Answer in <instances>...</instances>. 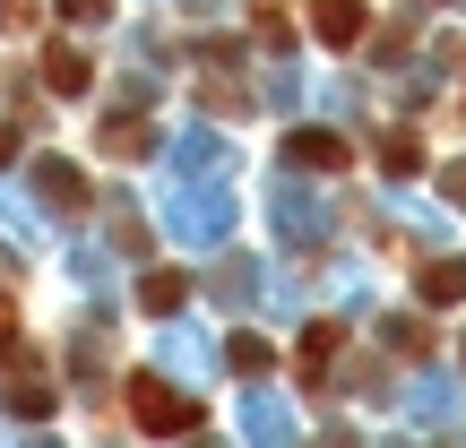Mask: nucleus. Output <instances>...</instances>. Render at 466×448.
<instances>
[{
	"label": "nucleus",
	"mask_w": 466,
	"mask_h": 448,
	"mask_svg": "<svg viewBox=\"0 0 466 448\" xmlns=\"http://www.w3.org/2000/svg\"><path fill=\"white\" fill-rule=\"evenodd\" d=\"M182 294H190V284L173 276V267H156V276L138 284V302H147V311H182Z\"/></svg>",
	"instance_id": "5"
},
{
	"label": "nucleus",
	"mask_w": 466,
	"mask_h": 448,
	"mask_svg": "<svg viewBox=\"0 0 466 448\" xmlns=\"http://www.w3.org/2000/svg\"><path fill=\"white\" fill-rule=\"evenodd\" d=\"M69 17H78V26H104V9H113V0H61Z\"/></svg>",
	"instance_id": "10"
},
{
	"label": "nucleus",
	"mask_w": 466,
	"mask_h": 448,
	"mask_svg": "<svg viewBox=\"0 0 466 448\" xmlns=\"http://www.w3.org/2000/svg\"><path fill=\"white\" fill-rule=\"evenodd\" d=\"M130 414H138V432H147V440H182V432H199V405L173 397L165 380H130Z\"/></svg>",
	"instance_id": "1"
},
{
	"label": "nucleus",
	"mask_w": 466,
	"mask_h": 448,
	"mask_svg": "<svg viewBox=\"0 0 466 448\" xmlns=\"http://www.w3.org/2000/svg\"><path fill=\"white\" fill-rule=\"evenodd\" d=\"M311 35H319V44H337V52H346L354 35H363V0H311Z\"/></svg>",
	"instance_id": "2"
},
{
	"label": "nucleus",
	"mask_w": 466,
	"mask_h": 448,
	"mask_svg": "<svg viewBox=\"0 0 466 448\" xmlns=\"http://www.w3.org/2000/svg\"><path fill=\"white\" fill-rule=\"evenodd\" d=\"M466 294V259H441L432 276H423V302H458Z\"/></svg>",
	"instance_id": "6"
},
{
	"label": "nucleus",
	"mask_w": 466,
	"mask_h": 448,
	"mask_svg": "<svg viewBox=\"0 0 466 448\" xmlns=\"http://www.w3.org/2000/svg\"><path fill=\"white\" fill-rule=\"evenodd\" d=\"M233 371H242V380H259V371H268V345H259V336H233Z\"/></svg>",
	"instance_id": "7"
},
{
	"label": "nucleus",
	"mask_w": 466,
	"mask_h": 448,
	"mask_svg": "<svg viewBox=\"0 0 466 448\" xmlns=\"http://www.w3.org/2000/svg\"><path fill=\"white\" fill-rule=\"evenodd\" d=\"M285 155H294V164H311V173H337V164H346V138H329V130H294V138H285Z\"/></svg>",
	"instance_id": "3"
},
{
	"label": "nucleus",
	"mask_w": 466,
	"mask_h": 448,
	"mask_svg": "<svg viewBox=\"0 0 466 448\" xmlns=\"http://www.w3.org/2000/svg\"><path fill=\"white\" fill-rule=\"evenodd\" d=\"M450 190H458V199H466V164H458V173H450Z\"/></svg>",
	"instance_id": "11"
},
{
	"label": "nucleus",
	"mask_w": 466,
	"mask_h": 448,
	"mask_svg": "<svg viewBox=\"0 0 466 448\" xmlns=\"http://www.w3.org/2000/svg\"><path fill=\"white\" fill-rule=\"evenodd\" d=\"M104 147H121V155H138V147H147V121H113V130H104Z\"/></svg>",
	"instance_id": "9"
},
{
	"label": "nucleus",
	"mask_w": 466,
	"mask_h": 448,
	"mask_svg": "<svg viewBox=\"0 0 466 448\" xmlns=\"http://www.w3.org/2000/svg\"><path fill=\"white\" fill-rule=\"evenodd\" d=\"M9 414H52V388H35V380H17V388H9Z\"/></svg>",
	"instance_id": "8"
},
{
	"label": "nucleus",
	"mask_w": 466,
	"mask_h": 448,
	"mask_svg": "<svg viewBox=\"0 0 466 448\" xmlns=\"http://www.w3.org/2000/svg\"><path fill=\"white\" fill-rule=\"evenodd\" d=\"M44 78H52V95H78V86H86V61H78L69 44H52V52H44Z\"/></svg>",
	"instance_id": "4"
}]
</instances>
